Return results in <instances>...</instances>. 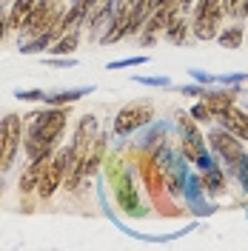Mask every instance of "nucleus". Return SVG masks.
Masks as SVG:
<instances>
[{
    "mask_svg": "<svg viewBox=\"0 0 248 251\" xmlns=\"http://www.w3.org/2000/svg\"><path fill=\"white\" fill-rule=\"evenodd\" d=\"M143 177H146V183H149V191L151 194H163V172H160V166L157 163H143Z\"/></svg>",
    "mask_w": 248,
    "mask_h": 251,
    "instance_id": "obj_14",
    "label": "nucleus"
},
{
    "mask_svg": "<svg viewBox=\"0 0 248 251\" xmlns=\"http://www.w3.org/2000/svg\"><path fill=\"white\" fill-rule=\"evenodd\" d=\"M137 63H146V57H134V60H120V63H111V69H123V66H137Z\"/></svg>",
    "mask_w": 248,
    "mask_h": 251,
    "instance_id": "obj_24",
    "label": "nucleus"
},
{
    "mask_svg": "<svg viewBox=\"0 0 248 251\" xmlns=\"http://www.w3.org/2000/svg\"><path fill=\"white\" fill-rule=\"evenodd\" d=\"M183 157L186 160H191V163H197V166H202V169H208V157H205V146H202V137L197 134V131H188V137L183 140Z\"/></svg>",
    "mask_w": 248,
    "mask_h": 251,
    "instance_id": "obj_10",
    "label": "nucleus"
},
{
    "mask_svg": "<svg viewBox=\"0 0 248 251\" xmlns=\"http://www.w3.org/2000/svg\"><path fill=\"white\" fill-rule=\"evenodd\" d=\"M34 3H37V0H15V3H12V12H9V26H12V29H23V26H26V20H29L31 12H34Z\"/></svg>",
    "mask_w": 248,
    "mask_h": 251,
    "instance_id": "obj_13",
    "label": "nucleus"
},
{
    "mask_svg": "<svg viewBox=\"0 0 248 251\" xmlns=\"http://www.w3.org/2000/svg\"><path fill=\"white\" fill-rule=\"evenodd\" d=\"M234 169H237V174H240V180H243V186H246V191H248V157L243 154V157H240V163H237Z\"/></svg>",
    "mask_w": 248,
    "mask_h": 251,
    "instance_id": "obj_23",
    "label": "nucleus"
},
{
    "mask_svg": "<svg viewBox=\"0 0 248 251\" xmlns=\"http://www.w3.org/2000/svg\"><path fill=\"white\" fill-rule=\"evenodd\" d=\"M202 186L208 188V191H220V188H223V174H220L217 169H208L205 177H202Z\"/></svg>",
    "mask_w": 248,
    "mask_h": 251,
    "instance_id": "obj_19",
    "label": "nucleus"
},
{
    "mask_svg": "<svg viewBox=\"0 0 248 251\" xmlns=\"http://www.w3.org/2000/svg\"><path fill=\"white\" fill-rule=\"evenodd\" d=\"M217 117L223 120V128H228V131L237 134L240 140H248V114L246 111L228 106V109L223 111V114H217Z\"/></svg>",
    "mask_w": 248,
    "mask_h": 251,
    "instance_id": "obj_9",
    "label": "nucleus"
},
{
    "mask_svg": "<svg viewBox=\"0 0 248 251\" xmlns=\"http://www.w3.org/2000/svg\"><path fill=\"white\" fill-rule=\"evenodd\" d=\"M220 6H223L225 15H237V12H243V0H220Z\"/></svg>",
    "mask_w": 248,
    "mask_h": 251,
    "instance_id": "obj_22",
    "label": "nucleus"
},
{
    "mask_svg": "<svg viewBox=\"0 0 248 251\" xmlns=\"http://www.w3.org/2000/svg\"><path fill=\"white\" fill-rule=\"evenodd\" d=\"M0 169H3V137H0Z\"/></svg>",
    "mask_w": 248,
    "mask_h": 251,
    "instance_id": "obj_27",
    "label": "nucleus"
},
{
    "mask_svg": "<svg viewBox=\"0 0 248 251\" xmlns=\"http://www.w3.org/2000/svg\"><path fill=\"white\" fill-rule=\"evenodd\" d=\"M80 94H86L83 89L80 92H69V94H57V97H49V103H54V106H60V103H74Z\"/></svg>",
    "mask_w": 248,
    "mask_h": 251,
    "instance_id": "obj_21",
    "label": "nucleus"
},
{
    "mask_svg": "<svg viewBox=\"0 0 248 251\" xmlns=\"http://www.w3.org/2000/svg\"><path fill=\"white\" fill-rule=\"evenodd\" d=\"M220 43L225 49H240V43H243V29L240 26H231L228 31H223L220 34Z\"/></svg>",
    "mask_w": 248,
    "mask_h": 251,
    "instance_id": "obj_18",
    "label": "nucleus"
},
{
    "mask_svg": "<svg viewBox=\"0 0 248 251\" xmlns=\"http://www.w3.org/2000/svg\"><path fill=\"white\" fill-rule=\"evenodd\" d=\"M234 100H237V92H220V94H208L205 97V103H208V109L214 111V117L223 114L228 106H234Z\"/></svg>",
    "mask_w": 248,
    "mask_h": 251,
    "instance_id": "obj_15",
    "label": "nucleus"
},
{
    "mask_svg": "<svg viewBox=\"0 0 248 251\" xmlns=\"http://www.w3.org/2000/svg\"><path fill=\"white\" fill-rule=\"evenodd\" d=\"M0 137H3V169H6V166H12L15 151H17V146H20V117L9 114L0 123Z\"/></svg>",
    "mask_w": 248,
    "mask_h": 251,
    "instance_id": "obj_7",
    "label": "nucleus"
},
{
    "mask_svg": "<svg viewBox=\"0 0 248 251\" xmlns=\"http://www.w3.org/2000/svg\"><path fill=\"white\" fill-rule=\"evenodd\" d=\"M191 117H194V120H197V123H208V120H211V117H214V111L208 109V103H205V100H202V103H197V106H194V109H191Z\"/></svg>",
    "mask_w": 248,
    "mask_h": 251,
    "instance_id": "obj_20",
    "label": "nucleus"
},
{
    "mask_svg": "<svg viewBox=\"0 0 248 251\" xmlns=\"http://www.w3.org/2000/svg\"><path fill=\"white\" fill-rule=\"evenodd\" d=\"M46 163H49V157H37V160L29 163V169H26L23 177H20V191H23V194L40 186V177H43V172H46Z\"/></svg>",
    "mask_w": 248,
    "mask_h": 251,
    "instance_id": "obj_11",
    "label": "nucleus"
},
{
    "mask_svg": "<svg viewBox=\"0 0 248 251\" xmlns=\"http://www.w3.org/2000/svg\"><path fill=\"white\" fill-rule=\"evenodd\" d=\"M220 20H223V6H220V0H200L197 17H194V34H197L200 40H211L220 29Z\"/></svg>",
    "mask_w": 248,
    "mask_h": 251,
    "instance_id": "obj_3",
    "label": "nucleus"
},
{
    "mask_svg": "<svg viewBox=\"0 0 248 251\" xmlns=\"http://www.w3.org/2000/svg\"><path fill=\"white\" fill-rule=\"evenodd\" d=\"M31 126H29V137H26V151L31 160L37 157H49L54 140L60 137V131L66 128V109H49V111H34L29 114Z\"/></svg>",
    "mask_w": 248,
    "mask_h": 251,
    "instance_id": "obj_1",
    "label": "nucleus"
},
{
    "mask_svg": "<svg viewBox=\"0 0 248 251\" xmlns=\"http://www.w3.org/2000/svg\"><path fill=\"white\" fill-rule=\"evenodd\" d=\"M103 154H106V137L100 134V137L92 140L89 151H86V163H83V174H86V177H92V174L97 172V166L103 163Z\"/></svg>",
    "mask_w": 248,
    "mask_h": 251,
    "instance_id": "obj_12",
    "label": "nucleus"
},
{
    "mask_svg": "<svg viewBox=\"0 0 248 251\" xmlns=\"http://www.w3.org/2000/svg\"><path fill=\"white\" fill-rule=\"evenodd\" d=\"M74 46H77V31H69V34H63V37L49 49V51H54V54H72Z\"/></svg>",
    "mask_w": 248,
    "mask_h": 251,
    "instance_id": "obj_17",
    "label": "nucleus"
},
{
    "mask_svg": "<svg viewBox=\"0 0 248 251\" xmlns=\"http://www.w3.org/2000/svg\"><path fill=\"white\" fill-rule=\"evenodd\" d=\"M54 0H43V3H34V12H31V17L26 20V26L23 29L29 31V34H34V37H40L43 31H49V26H51V20H54Z\"/></svg>",
    "mask_w": 248,
    "mask_h": 251,
    "instance_id": "obj_8",
    "label": "nucleus"
},
{
    "mask_svg": "<svg viewBox=\"0 0 248 251\" xmlns=\"http://www.w3.org/2000/svg\"><path fill=\"white\" fill-rule=\"evenodd\" d=\"M128 6H131V12H140L146 6V0H128Z\"/></svg>",
    "mask_w": 248,
    "mask_h": 251,
    "instance_id": "obj_25",
    "label": "nucleus"
},
{
    "mask_svg": "<svg viewBox=\"0 0 248 251\" xmlns=\"http://www.w3.org/2000/svg\"><path fill=\"white\" fill-rule=\"evenodd\" d=\"M109 177H114V183H117V203L123 205L128 214H134L137 211V194H134V188H131V180L120 172V166H117V160H111L109 163Z\"/></svg>",
    "mask_w": 248,
    "mask_h": 251,
    "instance_id": "obj_6",
    "label": "nucleus"
},
{
    "mask_svg": "<svg viewBox=\"0 0 248 251\" xmlns=\"http://www.w3.org/2000/svg\"><path fill=\"white\" fill-rule=\"evenodd\" d=\"M151 117H154V111H151L149 103H131V106H125V109L117 114L114 131H117V134H128V131L140 128L143 123H149Z\"/></svg>",
    "mask_w": 248,
    "mask_h": 251,
    "instance_id": "obj_4",
    "label": "nucleus"
},
{
    "mask_svg": "<svg viewBox=\"0 0 248 251\" xmlns=\"http://www.w3.org/2000/svg\"><path fill=\"white\" fill-rule=\"evenodd\" d=\"M3 31H6V20H3V15H0V40H3Z\"/></svg>",
    "mask_w": 248,
    "mask_h": 251,
    "instance_id": "obj_26",
    "label": "nucleus"
},
{
    "mask_svg": "<svg viewBox=\"0 0 248 251\" xmlns=\"http://www.w3.org/2000/svg\"><path fill=\"white\" fill-rule=\"evenodd\" d=\"M69 169H72V149H60L54 157H49L46 172H43V177H40V186H37L40 197H51V194L63 186V177H66V172H69Z\"/></svg>",
    "mask_w": 248,
    "mask_h": 251,
    "instance_id": "obj_2",
    "label": "nucleus"
},
{
    "mask_svg": "<svg viewBox=\"0 0 248 251\" xmlns=\"http://www.w3.org/2000/svg\"><path fill=\"white\" fill-rule=\"evenodd\" d=\"M208 140H211V146L217 149L220 154L225 157L228 166H237V163H240V157H243V146H240V140H237V134H231L228 128H217V131L208 134Z\"/></svg>",
    "mask_w": 248,
    "mask_h": 251,
    "instance_id": "obj_5",
    "label": "nucleus"
},
{
    "mask_svg": "<svg viewBox=\"0 0 248 251\" xmlns=\"http://www.w3.org/2000/svg\"><path fill=\"white\" fill-rule=\"evenodd\" d=\"M166 37H169V43H183V37H186V20L180 15H171L169 26H166Z\"/></svg>",
    "mask_w": 248,
    "mask_h": 251,
    "instance_id": "obj_16",
    "label": "nucleus"
}]
</instances>
